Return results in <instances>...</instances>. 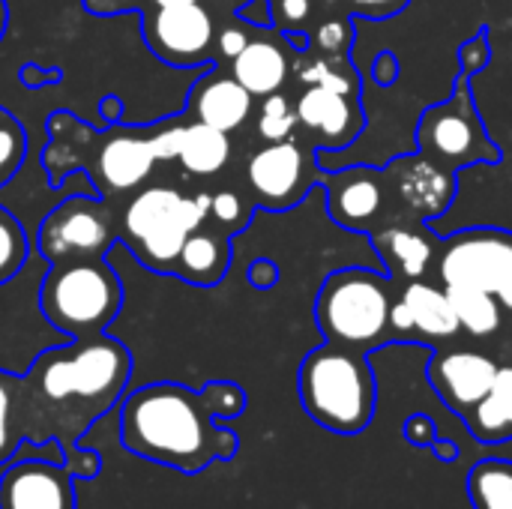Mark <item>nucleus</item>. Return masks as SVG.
<instances>
[{
  "label": "nucleus",
  "instance_id": "obj_34",
  "mask_svg": "<svg viewBox=\"0 0 512 509\" xmlns=\"http://www.w3.org/2000/svg\"><path fill=\"white\" fill-rule=\"evenodd\" d=\"M354 24L351 18H327L309 27V51L318 54H351Z\"/></svg>",
  "mask_w": 512,
  "mask_h": 509
},
{
  "label": "nucleus",
  "instance_id": "obj_21",
  "mask_svg": "<svg viewBox=\"0 0 512 509\" xmlns=\"http://www.w3.org/2000/svg\"><path fill=\"white\" fill-rule=\"evenodd\" d=\"M231 237L213 225H201L192 231L180 249V258L174 264V276L195 285V288H213L225 279L231 267Z\"/></svg>",
  "mask_w": 512,
  "mask_h": 509
},
{
  "label": "nucleus",
  "instance_id": "obj_49",
  "mask_svg": "<svg viewBox=\"0 0 512 509\" xmlns=\"http://www.w3.org/2000/svg\"><path fill=\"white\" fill-rule=\"evenodd\" d=\"M213 3H216L219 9H225V12H234V15H237V12H240L246 3H252V0H213Z\"/></svg>",
  "mask_w": 512,
  "mask_h": 509
},
{
  "label": "nucleus",
  "instance_id": "obj_52",
  "mask_svg": "<svg viewBox=\"0 0 512 509\" xmlns=\"http://www.w3.org/2000/svg\"><path fill=\"white\" fill-rule=\"evenodd\" d=\"M327 3H336V0H327Z\"/></svg>",
  "mask_w": 512,
  "mask_h": 509
},
{
  "label": "nucleus",
  "instance_id": "obj_13",
  "mask_svg": "<svg viewBox=\"0 0 512 509\" xmlns=\"http://www.w3.org/2000/svg\"><path fill=\"white\" fill-rule=\"evenodd\" d=\"M0 509H75V477L39 456H12L0 474Z\"/></svg>",
  "mask_w": 512,
  "mask_h": 509
},
{
  "label": "nucleus",
  "instance_id": "obj_42",
  "mask_svg": "<svg viewBox=\"0 0 512 509\" xmlns=\"http://www.w3.org/2000/svg\"><path fill=\"white\" fill-rule=\"evenodd\" d=\"M150 6V0H84V9L90 15H102V18H111V15H123V12H144Z\"/></svg>",
  "mask_w": 512,
  "mask_h": 509
},
{
  "label": "nucleus",
  "instance_id": "obj_36",
  "mask_svg": "<svg viewBox=\"0 0 512 509\" xmlns=\"http://www.w3.org/2000/svg\"><path fill=\"white\" fill-rule=\"evenodd\" d=\"M255 30H258V27H252V24L243 21L240 15H237L234 21L219 24V30H216V57L231 63V60L249 45V39L255 36Z\"/></svg>",
  "mask_w": 512,
  "mask_h": 509
},
{
  "label": "nucleus",
  "instance_id": "obj_32",
  "mask_svg": "<svg viewBox=\"0 0 512 509\" xmlns=\"http://www.w3.org/2000/svg\"><path fill=\"white\" fill-rule=\"evenodd\" d=\"M249 219H252V204L243 195H237L231 189H222V192L210 195L207 225H213V228H219V231H225L231 237V234L243 231L249 225Z\"/></svg>",
  "mask_w": 512,
  "mask_h": 509
},
{
  "label": "nucleus",
  "instance_id": "obj_33",
  "mask_svg": "<svg viewBox=\"0 0 512 509\" xmlns=\"http://www.w3.org/2000/svg\"><path fill=\"white\" fill-rule=\"evenodd\" d=\"M210 417L225 423V420H237L243 411H246V390L234 381H210L207 387L198 390Z\"/></svg>",
  "mask_w": 512,
  "mask_h": 509
},
{
  "label": "nucleus",
  "instance_id": "obj_30",
  "mask_svg": "<svg viewBox=\"0 0 512 509\" xmlns=\"http://www.w3.org/2000/svg\"><path fill=\"white\" fill-rule=\"evenodd\" d=\"M258 135L273 144V141H288L294 135V129L300 126L297 123V108L288 96L282 93H270L264 96L261 108H258Z\"/></svg>",
  "mask_w": 512,
  "mask_h": 509
},
{
  "label": "nucleus",
  "instance_id": "obj_3",
  "mask_svg": "<svg viewBox=\"0 0 512 509\" xmlns=\"http://www.w3.org/2000/svg\"><path fill=\"white\" fill-rule=\"evenodd\" d=\"M303 411L327 432L360 435L378 408V384L366 354L324 342L297 372Z\"/></svg>",
  "mask_w": 512,
  "mask_h": 509
},
{
  "label": "nucleus",
  "instance_id": "obj_40",
  "mask_svg": "<svg viewBox=\"0 0 512 509\" xmlns=\"http://www.w3.org/2000/svg\"><path fill=\"white\" fill-rule=\"evenodd\" d=\"M405 441L414 444V447H432L438 441V429H435V420L426 417V414H411L405 420Z\"/></svg>",
  "mask_w": 512,
  "mask_h": 509
},
{
  "label": "nucleus",
  "instance_id": "obj_46",
  "mask_svg": "<svg viewBox=\"0 0 512 509\" xmlns=\"http://www.w3.org/2000/svg\"><path fill=\"white\" fill-rule=\"evenodd\" d=\"M99 111H102L105 126H117V123L123 120V102H120L117 96H105V99L99 102Z\"/></svg>",
  "mask_w": 512,
  "mask_h": 509
},
{
  "label": "nucleus",
  "instance_id": "obj_51",
  "mask_svg": "<svg viewBox=\"0 0 512 509\" xmlns=\"http://www.w3.org/2000/svg\"><path fill=\"white\" fill-rule=\"evenodd\" d=\"M177 3H198V0H150V6H177Z\"/></svg>",
  "mask_w": 512,
  "mask_h": 509
},
{
  "label": "nucleus",
  "instance_id": "obj_43",
  "mask_svg": "<svg viewBox=\"0 0 512 509\" xmlns=\"http://www.w3.org/2000/svg\"><path fill=\"white\" fill-rule=\"evenodd\" d=\"M60 78H63L60 69H45V66H39V63H24V66L18 69V81H21L24 87H30V90L57 84Z\"/></svg>",
  "mask_w": 512,
  "mask_h": 509
},
{
  "label": "nucleus",
  "instance_id": "obj_10",
  "mask_svg": "<svg viewBox=\"0 0 512 509\" xmlns=\"http://www.w3.org/2000/svg\"><path fill=\"white\" fill-rule=\"evenodd\" d=\"M512 258V231L465 228L438 243L435 267L444 288L498 291Z\"/></svg>",
  "mask_w": 512,
  "mask_h": 509
},
{
  "label": "nucleus",
  "instance_id": "obj_50",
  "mask_svg": "<svg viewBox=\"0 0 512 509\" xmlns=\"http://www.w3.org/2000/svg\"><path fill=\"white\" fill-rule=\"evenodd\" d=\"M6 24H9V3L0 0V42H3V36H6Z\"/></svg>",
  "mask_w": 512,
  "mask_h": 509
},
{
  "label": "nucleus",
  "instance_id": "obj_39",
  "mask_svg": "<svg viewBox=\"0 0 512 509\" xmlns=\"http://www.w3.org/2000/svg\"><path fill=\"white\" fill-rule=\"evenodd\" d=\"M354 15H363V18H375V21H381V18H393V15H399L411 0H342Z\"/></svg>",
  "mask_w": 512,
  "mask_h": 509
},
{
  "label": "nucleus",
  "instance_id": "obj_28",
  "mask_svg": "<svg viewBox=\"0 0 512 509\" xmlns=\"http://www.w3.org/2000/svg\"><path fill=\"white\" fill-rule=\"evenodd\" d=\"M27 255H30V240L24 225L0 204V285H6L21 273Z\"/></svg>",
  "mask_w": 512,
  "mask_h": 509
},
{
  "label": "nucleus",
  "instance_id": "obj_7",
  "mask_svg": "<svg viewBox=\"0 0 512 509\" xmlns=\"http://www.w3.org/2000/svg\"><path fill=\"white\" fill-rule=\"evenodd\" d=\"M417 144L420 153L456 168L465 165H480V162H501V147L486 135L474 90H471V75L459 72L453 96L447 102L429 105L420 114L417 123Z\"/></svg>",
  "mask_w": 512,
  "mask_h": 509
},
{
  "label": "nucleus",
  "instance_id": "obj_6",
  "mask_svg": "<svg viewBox=\"0 0 512 509\" xmlns=\"http://www.w3.org/2000/svg\"><path fill=\"white\" fill-rule=\"evenodd\" d=\"M390 279L363 267H345L324 279L315 297V324L327 342L369 354L387 342L390 333Z\"/></svg>",
  "mask_w": 512,
  "mask_h": 509
},
{
  "label": "nucleus",
  "instance_id": "obj_27",
  "mask_svg": "<svg viewBox=\"0 0 512 509\" xmlns=\"http://www.w3.org/2000/svg\"><path fill=\"white\" fill-rule=\"evenodd\" d=\"M468 495L474 509H512V462L483 459L468 474Z\"/></svg>",
  "mask_w": 512,
  "mask_h": 509
},
{
  "label": "nucleus",
  "instance_id": "obj_5",
  "mask_svg": "<svg viewBox=\"0 0 512 509\" xmlns=\"http://www.w3.org/2000/svg\"><path fill=\"white\" fill-rule=\"evenodd\" d=\"M210 192L183 195L171 186H147L126 204L120 222V243L135 261L153 273H171L180 249L192 231L207 225Z\"/></svg>",
  "mask_w": 512,
  "mask_h": 509
},
{
  "label": "nucleus",
  "instance_id": "obj_37",
  "mask_svg": "<svg viewBox=\"0 0 512 509\" xmlns=\"http://www.w3.org/2000/svg\"><path fill=\"white\" fill-rule=\"evenodd\" d=\"M489 60H492V45H489L486 30H480L477 36H471V39L459 48V63H462V72H465V75L480 72Z\"/></svg>",
  "mask_w": 512,
  "mask_h": 509
},
{
  "label": "nucleus",
  "instance_id": "obj_38",
  "mask_svg": "<svg viewBox=\"0 0 512 509\" xmlns=\"http://www.w3.org/2000/svg\"><path fill=\"white\" fill-rule=\"evenodd\" d=\"M63 468L75 477V480H96L102 474V456L96 450H69L63 453Z\"/></svg>",
  "mask_w": 512,
  "mask_h": 509
},
{
  "label": "nucleus",
  "instance_id": "obj_9",
  "mask_svg": "<svg viewBox=\"0 0 512 509\" xmlns=\"http://www.w3.org/2000/svg\"><path fill=\"white\" fill-rule=\"evenodd\" d=\"M216 18L198 3L147 6L141 12V36L153 57L174 69H195L216 63Z\"/></svg>",
  "mask_w": 512,
  "mask_h": 509
},
{
  "label": "nucleus",
  "instance_id": "obj_24",
  "mask_svg": "<svg viewBox=\"0 0 512 509\" xmlns=\"http://www.w3.org/2000/svg\"><path fill=\"white\" fill-rule=\"evenodd\" d=\"M231 159V138L222 129H213L207 123H183L180 144H177V162L192 177H213L219 174Z\"/></svg>",
  "mask_w": 512,
  "mask_h": 509
},
{
  "label": "nucleus",
  "instance_id": "obj_16",
  "mask_svg": "<svg viewBox=\"0 0 512 509\" xmlns=\"http://www.w3.org/2000/svg\"><path fill=\"white\" fill-rule=\"evenodd\" d=\"M294 108L297 123L318 141L321 150H345L366 126L360 96H345L327 87H306Z\"/></svg>",
  "mask_w": 512,
  "mask_h": 509
},
{
  "label": "nucleus",
  "instance_id": "obj_23",
  "mask_svg": "<svg viewBox=\"0 0 512 509\" xmlns=\"http://www.w3.org/2000/svg\"><path fill=\"white\" fill-rule=\"evenodd\" d=\"M471 435L480 444L512 441V363L498 366V375L480 405L465 417Z\"/></svg>",
  "mask_w": 512,
  "mask_h": 509
},
{
  "label": "nucleus",
  "instance_id": "obj_45",
  "mask_svg": "<svg viewBox=\"0 0 512 509\" xmlns=\"http://www.w3.org/2000/svg\"><path fill=\"white\" fill-rule=\"evenodd\" d=\"M399 72H402V63H399V57H396L393 51H381V54L375 57V63H372V75H375V81H378L381 87L396 84V81H399Z\"/></svg>",
  "mask_w": 512,
  "mask_h": 509
},
{
  "label": "nucleus",
  "instance_id": "obj_15",
  "mask_svg": "<svg viewBox=\"0 0 512 509\" xmlns=\"http://www.w3.org/2000/svg\"><path fill=\"white\" fill-rule=\"evenodd\" d=\"M495 375H498V363L489 354L471 351V348L438 351L429 363V381H432L435 393L462 420L489 393Z\"/></svg>",
  "mask_w": 512,
  "mask_h": 509
},
{
  "label": "nucleus",
  "instance_id": "obj_29",
  "mask_svg": "<svg viewBox=\"0 0 512 509\" xmlns=\"http://www.w3.org/2000/svg\"><path fill=\"white\" fill-rule=\"evenodd\" d=\"M18 375L0 369V465H6L24 444L18 426Z\"/></svg>",
  "mask_w": 512,
  "mask_h": 509
},
{
  "label": "nucleus",
  "instance_id": "obj_2",
  "mask_svg": "<svg viewBox=\"0 0 512 509\" xmlns=\"http://www.w3.org/2000/svg\"><path fill=\"white\" fill-rule=\"evenodd\" d=\"M120 441L147 462L198 477L210 462H231L240 438L225 423L213 420L201 393L159 381L132 390L120 405Z\"/></svg>",
  "mask_w": 512,
  "mask_h": 509
},
{
  "label": "nucleus",
  "instance_id": "obj_1",
  "mask_svg": "<svg viewBox=\"0 0 512 509\" xmlns=\"http://www.w3.org/2000/svg\"><path fill=\"white\" fill-rule=\"evenodd\" d=\"M129 378L132 354L108 333L42 351L15 387L24 441H57L63 453L75 450L90 426L123 399Z\"/></svg>",
  "mask_w": 512,
  "mask_h": 509
},
{
  "label": "nucleus",
  "instance_id": "obj_20",
  "mask_svg": "<svg viewBox=\"0 0 512 509\" xmlns=\"http://www.w3.org/2000/svg\"><path fill=\"white\" fill-rule=\"evenodd\" d=\"M375 252L381 255L387 273L396 279H423L426 270L432 267L435 255H438V240L414 225H387L381 231H375L372 237Z\"/></svg>",
  "mask_w": 512,
  "mask_h": 509
},
{
  "label": "nucleus",
  "instance_id": "obj_31",
  "mask_svg": "<svg viewBox=\"0 0 512 509\" xmlns=\"http://www.w3.org/2000/svg\"><path fill=\"white\" fill-rule=\"evenodd\" d=\"M27 159V132L21 120L0 105V189L21 171Z\"/></svg>",
  "mask_w": 512,
  "mask_h": 509
},
{
  "label": "nucleus",
  "instance_id": "obj_4",
  "mask_svg": "<svg viewBox=\"0 0 512 509\" xmlns=\"http://www.w3.org/2000/svg\"><path fill=\"white\" fill-rule=\"evenodd\" d=\"M123 309V279L105 258L51 264L39 285L42 318L69 339L108 333Z\"/></svg>",
  "mask_w": 512,
  "mask_h": 509
},
{
  "label": "nucleus",
  "instance_id": "obj_19",
  "mask_svg": "<svg viewBox=\"0 0 512 509\" xmlns=\"http://www.w3.org/2000/svg\"><path fill=\"white\" fill-rule=\"evenodd\" d=\"M291 45L288 39L273 27L270 33H264L261 27L255 30V36L249 39V45L231 60V75L255 96L264 99L270 93H279L291 75Z\"/></svg>",
  "mask_w": 512,
  "mask_h": 509
},
{
  "label": "nucleus",
  "instance_id": "obj_14",
  "mask_svg": "<svg viewBox=\"0 0 512 509\" xmlns=\"http://www.w3.org/2000/svg\"><path fill=\"white\" fill-rule=\"evenodd\" d=\"M321 183L327 186V213L336 225L348 231L372 234L375 222L384 216L387 207V180L384 171L372 165H351L324 174Z\"/></svg>",
  "mask_w": 512,
  "mask_h": 509
},
{
  "label": "nucleus",
  "instance_id": "obj_41",
  "mask_svg": "<svg viewBox=\"0 0 512 509\" xmlns=\"http://www.w3.org/2000/svg\"><path fill=\"white\" fill-rule=\"evenodd\" d=\"M390 333H393V342H417V330H414V318L408 312V306L399 300H393L390 306Z\"/></svg>",
  "mask_w": 512,
  "mask_h": 509
},
{
  "label": "nucleus",
  "instance_id": "obj_44",
  "mask_svg": "<svg viewBox=\"0 0 512 509\" xmlns=\"http://www.w3.org/2000/svg\"><path fill=\"white\" fill-rule=\"evenodd\" d=\"M246 279H249V285H252V288L267 291V288H273V285L279 282V267H276L270 258H258V261H252V264H249Z\"/></svg>",
  "mask_w": 512,
  "mask_h": 509
},
{
  "label": "nucleus",
  "instance_id": "obj_18",
  "mask_svg": "<svg viewBox=\"0 0 512 509\" xmlns=\"http://www.w3.org/2000/svg\"><path fill=\"white\" fill-rule=\"evenodd\" d=\"M252 102L255 96L231 72H222L216 63H210L207 72L192 84L183 117H192L195 123H207L231 135L249 120Z\"/></svg>",
  "mask_w": 512,
  "mask_h": 509
},
{
  "label": "nucleus",
  "instance_id": "obj_35",
  "mask_svg": "<svg viewBox=\"0 0 512 509\" xmlns=\"http://www.w3.org/2000/svg\"><path fill=\"white\" fill-rule=\"evenodd\" d=\"M270 27L279 33H309L315 24V0H267Z\"/></svg>",
  "mask_w": 512,
  "mask_h": 509
},
{
  "label": "nucleus",
  "instance_id": "obj_11",
  "mask_svg": "<svg viewBox=\"0 0 512 509\" xmlns=\"http://www.w3.org/2000/svg\"><path fill=\"white\" fill-rule=\"evenodd\" d=\"M246 183L252 201L264 210H291L306 192L321 183V171L315 159L297 141H273L249 156Z\"/></svg>",
  "mask_w": 512,
  "mask_h": 509
},
{
  "label": "nucleus",
  "instance_id": "obj_48",
  "mask_svg": "<svg viewBox=\"0 0 512 509\" xmlns=\"http://www.w3.org/2000/svg\"><path fill=\"white\" fill-rule=\"evenodd\" d=\"M432 450H435V456H438L441 462H456V459H459V450H456V444H453V441L438 438V441L432 444Z\"/></svg>",
  "mask_w": 512,
  "mask_h": 509
},
{
  "label": "nucleus",
  "instance_id": "obj_17",
  "mask_svg": "<svg viewBox=\"0 0 512 509\" xmlns=\"http://www.w3.org/2000/svg\"><path fill=\"white\" fill-rule=\"evenodd\" d=\"M156 150L150 135H141L135 129H123L108 135L99 150H93V162L87 177L96 183L102 195H117V192H132L138 189L153 165H156Z\"/></svg>",
  "mask_w": 512,
  "mask_h": 509
},
{
  "label": "nucleus",
  "instance_id": "obj_25",
  "mask_svg": "<svg viewBox=\"0 0 512 509\" xmlns=\"http://www.w3.org/2000/svg\"><path fill=\"white\" fill-rule=\"evenodd\" d=\"M447 297L453 303V312L459 318V327L477 339L495 336L504 324V306L492 291L480 288H447Z\"/></svg>",
  "mask_w": 512,
  "mask_h": 509
},
{
  "label": "nucleus",
  "instance_id": "obj_8",
  "mask_svg": "<svg viewBox=\"0 0 512 509\" xmlns=\"http://www.w3.org/2000/svg\"><path fill=\"white\" fill-rule=\"evenodd\" d=\"M117 240L120 222L99 195H72L60 201L36 231L39 255L48 264L105 258Z\"/></svg>",
  "mask_w": 512,
  "mask_h": 509
},
{
  "label": "nucleus",
  "instance_id": "obj_47",
  "mask_svg": "<svg viewBox=\"0 0 512 509\" xmlns=\"http://www.w3.org/2000/svg\"><path fill=\"white\" fill-rule=\"evenodd\" d=\"M495 297L501 300V306H504V309H510L512 312V258H510V264H507V273H504L501 285H498V291H495Z\"/></svg>",
  "mask_w": 512,
  "mask_h": 509
},
{
  "label": "nucleus",
  "instance_id": "obj_26",
  "mask_svg": "<svg viewBox=\"0 0 512 509\" xmlns=\"http://www.w3.org/2000/svg\"><path fill=\"white\" fill-rule=\"evenodd\" d=\"M297 78L306 87H327L345 96H360V75L351 63V54L303 51V60L297 63Z\"/></svg>",
  "mask_w": 512,
  "mask_h": 509
},
{
  "label": "nucleus",
  "instance_id": "obj_12",
  "mask_svg": "<svg viewBox=\"0 0 512 509\" xmlns=\"http://www.w3.org/2000/svg\"><path fill=\"white\" fill-rule=\"evenodd\" d=\"M387 192L396 195L420 219H438L450 210L459 192V177L450 165L426 156L408 153L384 168Z\"/></svg>",
  "mask_w": 512,
  "mask_h": 509
},
{
  "label": "nucleus",
  "instance_id": "obj_22",
  "mask_svg": "<svg viewBox=\"0 0 512 509\" xmlns=\"http://www.w3.org/2000/svg\"><path fill=\"white\" fill-rule=\"evenodd\" d=\"M402 303L414 318L417 339H453L459 336V318L447 297V288L429 285L423 279H411L402 291Z\"/></svg>",
  "mask_w": 512,
  "mask_h": 509
}]
</instances>
